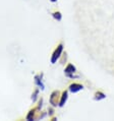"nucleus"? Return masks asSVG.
<instances>
[{
	"mask_svg": "<svg viewBox=\"0 0 114 121\" xmlns=\"http://www.w3.org/2000/svg\"><path fill=\"white\" fill-rule=\"evenodd\" d=\"M51 1H52V2H55V1H57V0H51Z\"/></svg>",
	"mask_w": 114,
	"mask_h": 121,
	"instance_id": "obj_12",
	"label": "nucleus"
},
{
	"mask_svg": "<svg viewBox=\"0 0 114 121\" xmlns=\"http://www.w3.org/2000/svg\"><path fill=\"white\" fill-rule=\"evenodd\" d=\"M104 98H105V95H104V94L103 93H97L96 94V99L97 100H100V99H104Z\"/></svg>",
	"mask_w": 114,
	"mask_h": 121,
	"instance_id": "obj_9",
	"label": "nucleus"
},
{
	"mask_svg": "<svg viewBox=\"0 0 114 121\" xmlns=\"http://www.w3.org/2000/svg\"><path fill=\"white\" fill-rule=\"evenodd\" d=\"M66 100H67V92L65 91V92H63V94H62L61 100H60V102H59V106H60V107H62V106L65 104Z\"/></svg>",
	"mask_w": 114,
	"mask_h": 121,
	"instance_id": "obj_6",
	"label": "nucleus"
},
{
	"mask_svg": "<svg viewBox=\"0 0 114 121\" xmlns=\"http://www.w3.org/2000/svg\"><path fill=\"white\" fill-rule=\"evenodd\" d=\"M38 109H40L39 107H38V108H35V109H32L31 111H30L29 114H28V116H26V119H28V120H34V119H35L36 111L38 110Z\"/></svg>",
	"mask_w": 114,
	"mask_h": 121,
	"instance_id": "obj_5",
	"label": "nucleus"
},
{
	"mask_svg": "<svg viewBox=\"0 0 114 121\" xmlns=\"http://www.w3.org/2000/svg\"><path fill=\"white\" fill-rule=\"evenodd\" d=\"M69 90H70V92H72V93H76V92H79V91L83 90V86L79 85V83H73V85L70 86Z\"/></svg>",
	"mask_w": 114,
	"mask_h": 121,
	"instance_id": "obj_4",
	"label": "nucleus"
},
{
	"mask_svg": "<svg viewBox=\"0 0 114 121\" xmlns=\"http://www.w3.org/2000/svg\"><path fill=\"white\" fill-rule=\"evenodd\" d=\"M40 77H41V76H36V77H35V80H36V83H37V85H38L39 86H41V89L43 90V89H44V85L42 83L41 79H40Z\"/></svg>",
	"mask_w": 114,
	"mask_h": 121,
	"instance_id": "obj_7",
	"label": "nucleus"
},
{
	"mask_svg": "<svg viewBox=\"0 0 114 121\" xmlns=\"http://www.w3.org/2000/svg\"><path fill=\"white\" fill-rule=\"evenodd\" d=\"M53 16H54V18H56L57 21H60V19H61V14H60V12H54L53 13Z\"/></svg>",
	"mask_w": 114,
	"mask_h": 121,
	"instance_id": "obj_10",
	"label": "nucleus"
},
{
	"mask_svg": "<svg viewBox=\"0 0 114 121\" xmlns=\"http://www.w3.org/2000/svg\"><path fill=\"white\" fill-rule=\"evenodd\" d=\"M38 94H39V91L38 90H36L34 94H33V96H32V100H33V102H35V101L37 100V98H38Z\"/></svg>",
	"mask_w": 114,
	"mask_h": 121,
	"instance_id": "obj_8",
	"label": "nucleus"
},
{
	"mask_svg": "<svg viewBox=\"0 0 114 121\" xmlns=\"http://www.w3.org/2000/svg\"><path fill=\"white\" fill-rule=\"evenodd\" d=\"M62 50H63V45L62 44L58 45V47L56 48V50L54 51V53H53V55H52V58H51V62L52 63H55L57 61V59L60 57V55H61Z\"/></svg>",
	"mask_w": 114,
	"mask_h": 121,
	"instance_id": "obj_1",
	"label": "nucleus"
},
{
	"mask_svg": "<svg viewBox=\"0 0 114 121\" xmlns=\"http://www.w3.org/2000/svg\"><path fill=\"white\" fill-rule=\"evenodd\" d=\"M58 100H59V92L58 91H55V92H53L51 94V96H50V104L55 107V106H57V104H58Z\"/></svg>",
	"mask_w": 114,
	"mask_h": 121,
	"instance_id": "obj_2",
	"label": "nucleus"
},
{
	"mask_svg": "<svg viewBox=\"0 0 114 121\" xmlns=\"http://www.w3.org/2000/svg\"><path fill=\"white\" fill-rule=\"evenodd\" d=\"M54 114V111H53V109H49V115H53Z\"/></svg>",
	"mask_w": 114,
	"mask_h": 121,
	"instance_id": "obj_11",
	"label": "nucleus"
},
{
	"mask_svg": "<svg viewBox=\"0 0 114 121\" xmlns=\"http://www.w3.org/2000/svg\"><path fill=\"white\" fill-rule=\"evenodd\" d=\"M64 71H65V73H66V75H67V76H69V77H73V75L71 74V73H73V72L75 71V67L73 66L72 64H69V65L65 68Z\"/></svg>",
	"mask_w": 114,
	"mask_h": 121,
	"instance_id": "obj_3",
	"label": "nucleus"
}]
</instances>
